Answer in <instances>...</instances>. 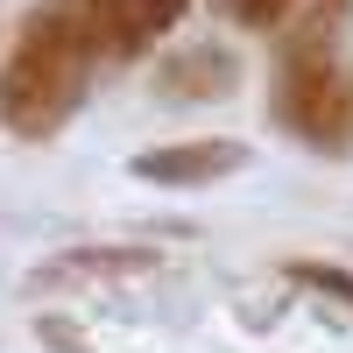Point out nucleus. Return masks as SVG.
Segmentation results:
<instances>
[{
  "label": "nucleus",
  "mask_w": 353,
  "mask_h": 353,
  "mask_svg": "<svg viewBox=\"0 0 353 353\" xmlns=\"http://www.w3.org/2000/svg\"><path fill=\"white\" fill-rule=\"evenodd\" d=\"M99 50L85 0H36L0 57V134L8 141H57L92 92Z\"/></svg>",
  "instance_id": "1"
},
{
  "label": "nucleus",
  "mask_w": 353,
  "mask_h": 353,
  "mask_svg": "<svg viewBox=\"0 0 353 353\" xmlns=\"http://www.w3.org/2000/svg\"><path fill=\"white\" fill-rule=\"evenodd\" d=\"M346 28H353V0H304V8L276 28L269 113H276V128L290 141L311 121V106L332 92V78L346 71Z\"/></svg>",
  "instance_id": "2"
},
{
  "label": "nucleus",
  "mask_w": 353,
  "mask_h": 353,
  "mask_svg": "<svg viewBox=\"0 0 353 353\" xmlns=\"http://www.w3.org/2000/svg\"><path fill=\"white\" fill-rule=\"evenodd\" d=\"M156 248L149 241H78V248H57L50 261L28 269V290L50 297V290H106V283H128V276H149L156 269Z\"/></svg>",
  "instance_id": "3"
},
{
  "label": "nucleus",
  "mask_w": 353,
  "mask_h": 353,
  "mask_svg": "<svg viewBox=\"0 0 353 353\" xmlns=\"http://www.w3.org/2000/svg\"><path fill=\"white\" fill-rule=\"evenodd\" d=\"M184 8L191 0H85L99 64H134V57H149L170 28L184 21Z\"/></svg>",
  "instance_id": "4"
},
{
  "label": "nucleus",
  "mask_w": 353,
  "mask_h": 353,
  "mask_svg": "<svg viewBox=\"0 0 353 353\" xmlns=\"http://www.w3.org/2000/svg\"><path fill=\"white\" fill-rule=\"evenodd\" d=\"M128 170L141 176V184L205 191V184H226L233 170H248V141H226V134H205V141H163V149H141Z\"/></svg>",
  "instance_id": "5"
},
{
  "label": "nucleus",
  "mask_w": 353,
  "mask_h": 353,
  "mask_svg": "<svg viewBox=\"0 0 353 353\" xmlns=\"http://www.w3.org/2000/svg\"><path fill=\"white\" fill-rule=\"evenodd\" d=\"M233 85H241V57L226 43H184L156 64V99H170V106H212Z\"/></svg>",
  "instance_id": "6"
},
{
  "label": "nucleus",
  "mask_w": 353,
  "mask_h": 353,
  "mask_svg": "<svg viewBox=\"0 0 353 353\" xmlns=\"http://www.w3.org/2000/svg\"><path fill=\"white\" fill-rule=\"evenodd\" d=\"M297 141L318 149V156H353V64L332 78V92L311 106V121L297 128Z\"/></svg>",
  "instance_id": "7"
},
{
  "label": "nucleus",
  "mask_w": 353,
  "mask_h": 353,
  "mask_svg": "<svg viewBox=\"0 0 353 353\" xmlns=\"http://www.w3.org/2000/svg\"><path fill=\"white\" fill-rule=\"evenodd\" d=\"M297 8H304V0H212V14L226 28H241V36H276Z\"/></svg>",
  "instance_id": "8"
},
{
  "label": "nucleus",
  "mask_w": 353,
  "mask_h": 353,
  "mask_svg": "<svg viewBox=\"0 0 353 353\" xmlns=\"http://www.w3.org/2000/svg\"><path fill=\"white\" fill-rule=\"evenodd\" d=\"M283 276L297 283V290H318L325 304L353 311V269H339V261H283Z\"/></svg>",
  "instance_id": "9"
},
{
  "label": "nucleus",
  "mask_w": 353,
  "mask_h": 353,
  "mask_svg": "<svg viewBox=\"0 0 353 353\" xmlns=\"http://www.w3.org/2000/svg\"><path fill=\"white\" fill-rule=\"evenodd\" d=\"M36 339L57 346V353H85V332L71 325V318H36Z\"/></svg>",
  "instance_id": "10"
}]
</instances>
